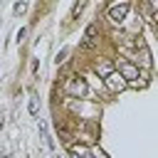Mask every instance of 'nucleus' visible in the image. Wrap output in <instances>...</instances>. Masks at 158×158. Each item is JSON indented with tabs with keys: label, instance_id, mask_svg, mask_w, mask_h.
I'll return each mask as SVG.
<instances>
[{
	"label": "nucleus",
	"instance_id": "obj_13",
	"mask_svg": "<svg viewBox=\"0 0 158 158\" xmlns=\"http://www.w3.org/2000/svg\"><path fill=\"white\" fill-rule=\"evenodd\" d=\"M156 17H158V12H156Z\"/></svg>",
	"mask_w": 158,
	"mask_h": 158
},
{
	"label": "nucleus",
	"instance_id": "obj_8",
	"mask_svg": "<svg viewBox=\"0 0 158 158\" xmlns=\"http://www.w3.org/2000/svg\"><path fill=\"white\" fill-rule=\"evenodd\" d=\"M30 114H32V116H37V99H35V96L30 99Z\"/></svg>",
	"mask_w": 158,
	"mask_h": 158
},
{
	"label": "nucleus",
	"instance_id": "obj_3",
	"mask_svg": "<svg viewBox=\"0 0 158 158\" xmlns=\"http://www.w3.org/2000/svg\"><path fill=\"white\" fill-rule=\"evenodd\" d=\"M106 86H109L111 91H121V89L126 86V77H123V74H118V72H114V74H109V77H106Z\"/></svg>",
	"mask_w": 158,
	"mask_h": 158
},
{
	"label": "nucleus",
	"instance_id": "obj_10",
	"mask_svg": "<svg viewBox=\"0 0 158 158\" xmlns=\"http://www.w3.org/2000/svg\"><path fill=\"white\" fill-rule=\"evenodd\" d=\"M15 12H17V15L25 12V2H17V5H15Z\"/></svg>",
	"mask_w": 158,
	"mask_h": 158
},
{
	"label": "nucleus",
	"instance_id": "obj_12",
	"mask_svg": "<svg viewBox=\"0 0 158 158\" xmlns=\"http://www.w3.org/2000/svg\"><path fill=\"white\" fill-rule=\"evenodd\" d=\"M148 5H151V7L156 10V12H158V0H148Z\"/></svg>",
	"mask_w": 158,
	"mask_h": 158
},
{
	"label": "nucleus",
	"instance_id": "obj_6",
	"mask_svg": "<svg viewBox=\"0 0 158 158\" xmlns=\"http://www.w3.org/2000/svg\"><path fill=\"white\" fill-rule=\"evenodd\" d=\"M84 5H86V0H77V5L72 7V20H77V17L81 15V10H84Z\"/></svg>",
	"mask_w": 158,
	"mask_h": 158
},
{
	"label": "nucleus",
	"instance_id": "obj_9",
	"mask_svg": "<svg viewBox=\"0 0 158 158\" xmlns=\"http://www.w3.org/2000/svg\"><path fill=\"white\" fill-rule=\"evenodd\" d=\"M81 47H84V49H91V47H94V40H84Z\"/></svg>",
	"mask_w": 158,
	"mask_h": 158
},
{
	"label": "nucleus",
	"instance_id": "obj_4",
	"mask_svg": "<svg viewBox=\"0 0 158 158\" xmlns=\"http://www.w3.org/2000/svg\"><path fill=\"white\" fill-rule=\"evenodd\" d=\"M121 72H123L126 79H136V77H138V69H136L133 64H128V62H121Z\"/></svg>",
	"mask_w": 158,
	"mask_h": 158
},
{
	"label": "nucleus",
	"instance_id": "obj_11",
	"mask_svg": "<svg viewBox=\"0 0 158 158\" xmlns=\"http://www.w3.org/2000/svg\"><path fill=\"white\" fill-rule=\"evenodd\" d=\"M64 57H67V49H62V52L57 54V62H64Z\"/></svg>",
	"mask_w": 158,
	"mask_h": 158
},
{
	"label": "nucleus",
	"instance_id": "obj_1",
	"mask_svg": "<svg viewBox=\"0 0 158 158\" xmlns=\"http://www.w3.org/2000/svg\"><path fill=\"white\" fill-rule=\"evenodd\" d=\"M128 10H131V2H121V5H114V7H109V20L111 22H121L126 15H128Z\"/></svg>",
	"mask_w": 158,
	"mask_h": 158
},
{
	"label": "nucleus",
	"instance_id": "obj_5",
	"mask_svg": "<svg viewBox=\"0 0 158 158\" xmlns=\"http://www.w3.org/2000/svg\"><path fill=\"white\" fill-rule=\"evenodd\" d=\"M69 151H72V156H74V158H91V153H89V148H86V146H72Z\"/></svg>",
	"mask_w": 158,
	"mask_h": 158
},
{
	"label": "nucleus",
	"instance_id": "obj_7",
	"mask_svg": "<svg viewBox=\"0 0 158 158\" xmlns=\"http://www.w3.org/2000/svg\"><path fill=\"white\" fill-rule=\"evenodd\" d=\"M96 37V25H89L86 27V40H94Z\"/></svg>",
	"mask_w": 158,
	"mask_h": 158
},
{
	"label": "nucleus",
	"instance_id": "obj_2",
	"mask_svg": "<svg viewBox=\"0 0 158 158\" xmlns=\"http://www.w3.org/2000/svg\"><path fill=\"white\" fill-rule=\"evenodd\" d=\"M67 91H69L72 96H84V94H86V81H84L81 77H74V79L67 84Z\"/></svg>",
	"mask_w": 158,
	"mask_h": 158
}]
</instances>
